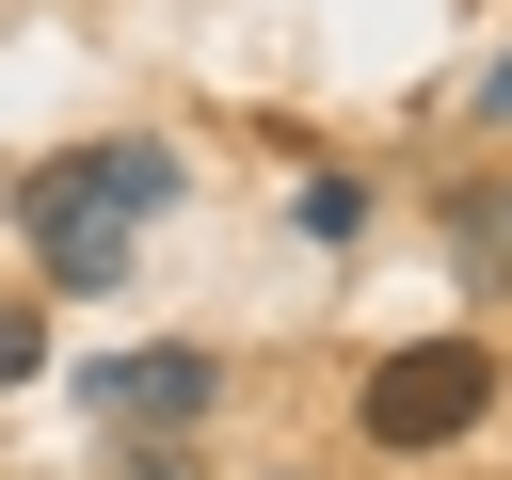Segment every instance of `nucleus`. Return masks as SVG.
I'll use <instances>...</instances> for the list:
<instances>
[{"label":"nucleus","mask_w":512,"mask_h":480,"mask_svg":"<svg viewBox=\"0 0 512 480\" xmlns=\"http://www.w3.org/2000/svg\"><path fill=\"white\" fill-rule=\"evenodd\" d=\"M192 192V160L160 144V128H96V144H48V160H16V240H32V272L80 304V288H128V256H144V224Z\"/></svg>","instance_id":"f257e3e1"},{"label":"nucleus","mask_w":512,"mask_h":480,"mask_svg":"<svg viewBox=\"0 0 512 480\" xmlns=\"http://www.w3.org/2000/svg\"><path fill=\"white\" fill-rule=\"evenodd\" d=\"M496 416V336H400L368 384H352V432L384 448V464H432V448H464Z\"/></svg>","instance_id":"f03ea898"},{"label":"nucleus","mask_w":512,"mask_h":480,"mask_svg":"<svg viewBox=\"0 0 512 480\" xmlns=\"http://www.w3.org/2000/svg\"><path fill=\"white\" fill-rule=\"evenodd\" d=\"M80 400H96L112 432H192V416L224 400V368H208V352H112V368H80Z\"/></svg>","instance_id":"7ed1b4c3"},{"label":"nucleus","mask_w":512,"mask_h":480,"mask_svg":"<svg viewBox=\"0 0 512 480\" xmlns=\"http://www.w3.org/2000/svg\"><path fill=\"white\" fill-rule=\"evenodd\" d=\"M288 224H304L320 256H352V240H368V176H336V160H320V176L288 192Z\"/></svg>","instance_id":"20e7f679"},{"label":"nucleus","mask_w":512,"mask_h":480,"mask_svg":"<svg viewBox=\"0 0 512 480\" xmlns=\"http://www.w3.org/2000/svg\"><path fill=\"white\" fill-rule=\"evenodd\" d=\"M32 368H48V304H0V400H16Z\"/></svg>","instance_id":"39448f33"},{"label":"nucleus","mask_w":512,"mask_h":480,"mask_svg":"<svg viewBox=\"0 0 512 480\" xmlns=\"http://www.w3.org/2000/svg\"><path fill=\"white\" fill-rule=\"evenodd\" d=\"M112 480H208V464H192V432H128V464H112Z\"/></svg>","instance_id":"423d86ee"},{"label":"nucleus","mask_w":512,"mask_h":480,"mask_svg":"<svg viewBox=\"0 0 512 480\" xmlns=\"http://www.w3.org/2000/svg\"><path fill=\"white\" fill-rule=\"evenodd\" d=\"M480 128H512V48H496V64H480Z\"/></svg>","instance_id":"0eeeda50"},{"label":"nucleus","mask_w":512,"mask_h":480,"mask_svg":"<svg viewBox=\"0 0 512 480\" xmlns=\"http://www.w3.org/2000/svg\"><path fill=\"white\" fill-rule=\"evenodd\" d=\"M496 224H512V192H496Z\"/></svg>","instance_id":"6e6552de"}]
</instances>
